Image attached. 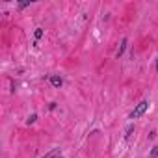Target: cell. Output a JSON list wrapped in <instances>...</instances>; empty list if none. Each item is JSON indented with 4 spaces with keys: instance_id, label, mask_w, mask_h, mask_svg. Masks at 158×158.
Wrapping results in <instances>:
<instances>
[{
    "instance_id": "obj_1",
    "label": "cell",
    "mask_w": 158,
    "mask_h": 158,
    "mask_svg": "<svg viewBox=\"0 0 158 158\" xmlns=\"http://www.w3.org/2000/svg\"><path fill=\"white\" fill-rule=\"evenodd\" d=\"M147 106H149V103H145V100H143V103H140V104L136 106V110L132 112V115H130V117H132V119H138V117H141V115L145 114Z\"/></svg>"
},
{
    "instance_id": "obj_2",
    "label": "cell",
    "mask_w": 158,
    "mask_h": 158,
    "mask_svg": "<svg viewBox=\"0 0 158 158\" xmlns=\"http://www.w3.org/2000/svg\"><path fill=\"white\" fill-rule=\"evenodd\" d=\"M50 82H52V86L54 88H60V86H62V78H60V76H50Z\"/></svg>"
},
{
    "instance_id": "obj_3",
    "label": "cell",
    "mask_w": 158,
    "mask_h": 158,
    "mask_svg": "<svg viewBox=\"0 0 158 158\" xmlns=\"http://www.w3.org/2000/svg\"><path fill=\"white\" fill-rule=\"evenodd\" d=\"M125 48H126V39H123V41H121V45H119V50H117V58H119V56L125 52Z\"/></svg>"
},
{
    "instance_id": "obj_4",
    "label": "cell",
    "mask_w": 158,
    "mask_h": 158,
    "mask_svg": "<svg viewBox=\"0 0 158 158\" xmlns=\"http://www.w3.org/2000/svg\"><path fill=\"white\" fill-rule=\"evenodd\" d=\"M58 152H60V149H54L52 152H48V154L45 156V158H56V156H58Z\"/></svg>"
},
{
    "instance_id": "obj_5",
    "label": "cell",
    "mask_w": 158,
    "mask_h": 158,
    "mask_svg": "<svg viewBox=\"0 0 158 158\" xmlns=\"http://www.w3.org/2000/svg\"><path fill=\"white\" fill-rule=\"evenodd\" d=\"M34 35H35V39L43 37V30H41V28H37V30H35V34H34Z\"/></svg>"
},
{
    "instance_id": "obj_6",
    "label": "cell",
    "mask_w": 158,
    "mask_h": 158,
    "mask_svg": "<svg viewBox=\"0 0 158 158\" xmlns=\"http://www.w3.org/2000/svg\"><path fill=\"white\" fill-rule=\"evenodd\" d=\"M158 156V147H152V151H151V158H156Z\"/></svg>"
},
{
    "instance_id": "obj_7",
    "label": "cell",
    "mask_w": 158,
    "mask_h": 158,
    "mask_svg": "<svg viewBox=\"0 0 158 158\" xmlns=\"http://www.w3.org/2000/svg\"><path fill=\"white\" fill-rule=\"evenodd\" d=\"M35 119H37V115L34 114V115H30V117H28V121H26V123H28V125H32V123H34Z\"/></svg>"
},
{
    "instance_id": "obj_8",
    "label": "cell",
    "mask_w": 158,
    "mask_h": 158,
    "mask_svg": "<svg viewBox=\"0 0 158 158\" xmlns=\"http://www.w3.org/2000/svg\"><path fill=\"white\" fill-rule=\"evenodd\" d=\"M132 130H134V126H129V129H126V138L132 134Z\"/></svg>"
},
{
    "instance_id": "obj_9",
    "label": "cell",
    "mask_w": 158,
    "mask_h": 158,
    "mask_svg": "<svg viewBox=\"0 0 158 158\" xmlns=\"http://www.w3.org/2000/svg\"><path fill=\"white\" fill-rule=\"evenodd\" d=\"M156 71H158V60H156Z\"/></svg>"
}]
</instances>
